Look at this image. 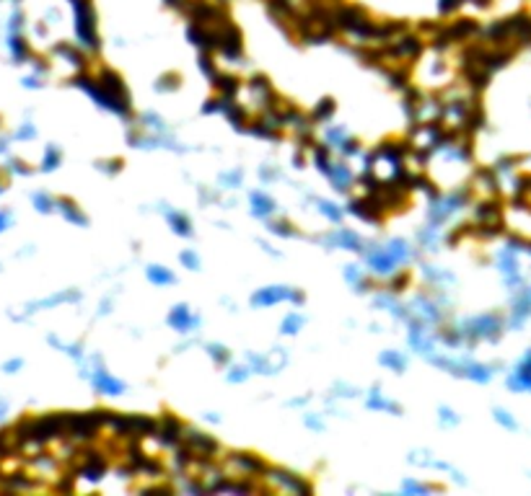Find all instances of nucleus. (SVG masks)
Instances as JSON below:
<instances>
[{
  "label": "nucleus",
  "mask_w": 531,
  "mask_h": 496,
  "mask_svg": "<svg viewBox=\"0 0 531 496\" xmlns=\"http://www.w3.org/2000/svg\"><path fill=\"white\" fill-rule=\"evenodd\" d=\"M438 419H440V424H443V426H454V424H459V416H456V411H451V408H446V406H440Z\"/></svg>",
  "instance_id": "a19ab883"
},
{
  "label": "nucleus",
  "mask_w": 531,
  "mask_h": 496,
  "mask_svg": "<svg viewBox=\"0 0 531 496\" xmlns=\"http://www.w3.org/2000/svg\"><path fill=\"white\" fill-rule=\"evenodd\" d=\"M321 243L324 246H332V248H345V251H363V238L357 233H353V230H348V227H339V230H334L332 235H324L321 238Z\"/></svg>",
  "instance_id": "f8f14e48"
},
{
  "label": "nucleus",
  "mask_w": 531,
  "mask_h": 496,
  "mask_svg": "<svg viewBox=\"0 0 531 496\" xmlns=\"http://www.w3.org/2000/svg\"><path fill=\"white\" fill-rule=\"evenodd\" d=\"M381 365L389 367V370H394V372H404L407 370V357L399 354V352H384L381 354Z\"/></svg>",
  "instance_id": "b1692460"
},
{
  "label": "nucleus",
  "mask_w": 531,
  "mask_h": 496,
  "mask_svg": "<svg viewBox=\"0 0 531 496\" xmlns=\"http://www.w3.org/2000/svg\"><path fill=\"white\" fill-rule=\"evenodd\" d=\"M529 316H531V287H523L521 285L518 292H516V298H513L508 326H511V328H521Z\"/></svg>",
  "instance_id": "9b49d317"
},
{
  "label": "nucleus",
  "mask_w": 531,
  "mask_h": 496,
  "mask_svg": "<svg viewBox=\"0 0 531 496\" xmlns=\"http://www.w3.org/2000/svg\"><path fill=\"white\" fill-rule=\"evenodd\" d=\"M464 3H467V0H438V13L440 16H451V13H456Z\"/></svg>",
  "instance_id": "ea45409f"
},
{
  "label": "nucleus",
  "mask_w": 531,
  "mask_h": 496,
  "mask_svg": "<svg viewBox=\"0 0 531 496\" xmlns=\"http://www.w3.org/2000/svg\"><path fill=\"white\" fill-rule=\"evenodd\" d=\"M303 422H306V426H311V429H321V422H319V419H316V416H311V414L306 416Z\"/></svg>",
  "instance_id": "a18cd8bd"
},
{
  "label": "nucleus",
  "mask_w": 531,
  "mask_h": 496,
  "mask_svg": "<svg viewBox=\"0 0 531 496\" xmlns=\"http://www.w3.org/2000/svg\"><path fill=\"white\" fill-rule=\"evenodd\" d=\"M303 323H306V318H303L301 313H288V316L283 318V326H280V328H283V334L293 336V334H298V331H301Z\"/></svg>",
  "instance_id": "393cba45"
},
{
  "label": "nucleus",
  "mask_w": 531,
  "mask_h": 496,
  "mask_svg": "<svg viewBox=\"0 0 531 496\" xmlns=\"http://www.w3.org/2000/svg\"><path fill=\"white\" fill-rule=\"evenodd\" d=\"M270 233H275V235H283V238H298V230H295L291 223H285V220H280V223H270Z\"/></svg>",
  "instance_id": "c756f323"
},
{
  "label": "nucleus",
  "mask_w": 531,
  "mask_h": 496,
  "mask_svg": "<svg viewBox=\"0 0 531 496\" xmlns=\"http://www.w3.org/2000/svg\"><path fill=\"white\" fill-rule=\"evenodd\" d=\"M99 362V360H96ZM91 383H93V388L99 390V393H104V396H122L125 390H128V385L122 383V380H117V378H111L109 372L104 370V367H96L93 370V375H91Z\"/></svg>",
  "instance_id": "ddd939ff"
},
{
  "label": "nucleus",
  "mask_w": 531,
  "mask_h": 496,
  "mask_svg": "<svg viewBox=\"0 0 531 496\" xmlns=\"http://www.w3.org/2000/svg\"><path fill=\"white\" fill-rule=\"evenodd\" d=\"M213 86H215V90H218L220 99H236L238 90H241V83H238L233 75H223V72H218V75H215Z\"/></svg>",
  "instance_id": "a211bd4d"
},
{
  "label": "nucleus",
  "mask_w": 531,
  "mask_h": 496,
  "mask_svg": "<svg viewBox=\"0 0 531 496\" xmlns=\"http://www.w3.org/2000/svg\"><path fill=\"white\" fill-rule=\"evenodd\" d=\"M368 408H374V411H392L394 416L402 414V406L399 403H394L389 398H384L378 390H371V398H368Z\"/></svg>",
  "instance_id": "4be33fe9"
},
{
  "label": "nucleus",
  "mask_w": 531,
  "mask_h": 496,
  "mask_svg": "<svg viewBox=\"0 0 531 496\" xmlns=\"http://www.w3.org/2000/svg\"><path fill=\"white\" fill-rule=\"evenodd\" d=\"M57 209H60L70 223H75V225H88V220H86V215L81 212V207H78L75 202H70V199H60V202H57Z\"/></svg>",
  "instance_id": "5701e85b"
},
{
  "label": "nucleus",
  "mask_w": 531,
  "mask_h": 496,
  "mask_svg": "<svg viewBox=\"0 0 531 496\" xmlns=\"http://www.w3.org/2000/svg\"><path fill=\"white\" fill-rule=\"evenodd\" d=\"M205 349H208V354H210V360L215 362V365H226V362H229V357H231L229 349H226L223 344H208Z\"/></svg>",
  "instance_id": "2f4dec72"
},
{
  "label": "nucleus",
  "mask_w": 531,
  "mask_h": 496,
  "mask_svg": "<svg viewBox=\"0 0 531 496\" xmlns=\"http://www.w3.org/2000/svg\"><path fill=\"white\" fill-rule=\"evenodd\" d=\"M19 137H34V127H24L19 132Z\"/></svg>",
  "instance_id": "49530a36"
},
{
  "label": "nucleus",
  "mask_w": 531,
  "mask_h": 496,
  "mask_svg": "<svg viewBox=\"0 0 531 496\" xmlns=\"http://www.w3.org/2000/svg\"><path fill=\"white\" fill-rule=\"evenodd\" d=\"M241 179H244V173H241V168H236V171H231V173H223V176H220V184H223L226 189H236V186H241Z\"/></svg>",
  "instance_id": "58836bf2"
},
{
  "label": "nucleus",
  "mask_w": 531,
  "mask_h": 496,
  "mask_svg": "<svg viewBox=\"0 0 531 496\" xmlns=\"http://www.w3.org/2000/svg\"><path fill=\"white\" fill-rule=\"evenodd\" d=\"M34 205H37V209H42V212H49L52 207H57L55 199H49L47 194H37V197H34Z\"/></svg>",
  "instance_id": "c03bdc74"
},
{
  "label": "nucleus",
  "mask_w": 531,
  "mask_h": 496,
  "mask_svg": "<svg viewBox=\"0 0 531 496\" xmlns=\"http://www.w3.org/2000/svg\"><path fill=\"white\" fill-rule=\"evenodd\" d=\"M285 362H288V357L283 354V349H272L267 354H249V365L259 375H275L285 367Z\"/></svg>",
  "instance_id": "6e6552de"
},
{
  "label": "nucleus",
  "mask_w": 531,
  "mask_h": 496,
  "mask_svg": "<svg viewBox=\"0 0 531 496\" xmlns=\"http://www.w3.org/2000/svg\"><path fill=\"white\" fill-rule=\"evenodd\" d=\"M75 8V34L86 49H99V36H96V13H93L88 0H70Z\"/></svg>",
  "instance_id": "7ed1b4c3"
},
{
  "label": "nucleus",
  "mask_w": 531,
  "mask_h": 496,
  "mask_svg": "<svg viewBox=\"0 0 531 496\" xmlns=\"http://www.w3.org/2000/svg\"><path fill=\"white\" fill-rule=\"evenodd\" d=\"M399 259L394 256L392 251H389V246H374L371 251H368V266H371V271H376V274H394L397 271V266H399Z\"/></svg>",
  "instance_id": "9d476101"
},
{
  "label": "nucleus",
  "mask_w": 531,
  "mask_h": 496,
  "mask_svg": "<svg viewBox=\"0 0 531 496\" xmlns=\"http://www.w3.org/2000/svg\"><path fill=\"white\" fill-rule=\"evenodd\" d=\"M332 114H334V101H332V99H321L319 106L311 111V122H327Z\"/></svg>",
  "instance_id": "a878e982"
},
{
  "label": "nucleus",
  "mask_w": 531,
  "mask_h": 496,
  "mask_svg": "<svg viewBox=\"0 0 531 496\" xmlns=\"http://www.w3.org/2000/svg\"><path fill=\"white\" fill-rule=\"evenodd\" d=\"M252 372H254V370H252V365H249V367H244V365H236V367H231V370L226 372V380H229V383H247Z\"/></svg>",
  "instance_id": "c85d7f7f"
},
{
  "label": "nucleus",
  "mask_w": 531,
  "mask_h": 496,
  "mask_svg": "<svg viewBox=\"0 0 531 496\" xmlns=\"http://www.w3.org/2000/svg\"><path fill=\"white\" fill-rule=\"evenodd\" d=\"M179 262H182L190 271H200V256H197L192 248H184V251L179 253Z\"/></svg>",
  "instance_id": "f704fd0d"
},
{
  "label": "nucleus",
  "mask_w": 531,
  "mask_h": 496,
  "mask_svg": "<svg viewBox=\"0 0 531 496\" xmlns=\"http://www.w3.org/2000/svg\"><path fill=\"white\" fill-rule=\"evenodd\" d=\"M164 215H166V223L171 225L176 235H184V238H190L192 235V223H190V217L184 215V212H174V209H169L164 205Z\"/></svg>",
  "instance_id": "f3484780"
},
{
  "label": "nucleus",
  "mask_w": 531,
  "mask_h": 496,
  "mask_svg": "<svg viewBox=\"0 0 531 496\" xmlns=\"http://www.w3.org/2000/svg\"><path fill=\"white\" fill-rule=\"evenodd\" d=\"M156 437L161 440V445L164 447H171V450H176L179 445H182V437H184V424L176 419V416L171 414H166L161 422H158L156 426Z\"/></svg>",
  "instance_id": "1a4fd4ad"
},
{
  "label": "nucleus",
  "mask_w": 531,
  "mask_h": 496,
  "mask_svg": "<svg viewBox=\"0 0 531 496\" xmlns=\"http://www.w3.org/2000/svg\"><path fill=\"white\" fill-rule=\"evenodd\" d=\"M505 321L498 313H485V316H477V318H467L461 323V334L467 342H498L505 331Z\"/></svg>",
  "instance_id": "f03ea898"
},
{
  "label": "nucleus",
  "mask_w": 531,
  "mask_h": 496,
  "mask_svg": "<svg viewBox=\"0 0 531 496\" xmlns=\"http://www.w3.org/2000/svg\"><path fill=\"white\" fill-rule=\"evenodd\" d=\"M75 86L86 90L101 109H107V111L117 114V117H125V119L130 117V99L114 96V93H109L107 88H101V83L96 81V78H91V75H78V78H75Z\"/></svg>",
  "instance_id": "f257e3e1"
},
{
  "label": "nucleus",
  "mask_w": 531,
  "mask_h": 496,
  "mask_svg": "<svg viewBox=\"0 0 531 496\" xmlns=\"http://www.w3.org/2000/svg\"><path fill=\"white\" fill-rule=\"evenodd\" d=\"M345 280H348L350 285L360 287L357 292H363V287H366V280H363V271H360V266H345Z\"/></svg>",
  "instance_id": "72a5a7b5"
},
{
  "label": "nucleus",
  "mask_w": 531,
  "mask_h": 496,
  "mask_svg": "<svg viewBox=\"0 0 531 496\" xmlns=\"http://www.w3.org/2000/svg\"><path fill=\"white\" fill-rule=\"evenodd\" d=\"M249 205H252V215L254 217H262V220H267V217H272L275 215V199L272 197H267L265 191H254L252 197H249Z\"/></svg>",
  "instance_id": "2eb2a0df"
},
{
  "label": "nucleus",
  "mask_w": 531,
  "mask_h": 496,
  "mask_svg": "<svg viewBox=\"0 0 531 496\" xmlns=\"http://www.w3.org/2000/svg\"><path fill=\"white\" fill-rule=\"evenodd\" d=\"M293 303V305H303V292L293 287H283V285H275V287H262L256 289L254 295H252V305L254 307H270V305H277V303Z\"/></svg>",
  "instance_id": "20e7f679"
},
{
  "label": "nucleus",
  "mask_w": 531,
  "mask_h": 496,
  "mask_svg": "<svg viewBox=\"0 0 531 496\" xmlns=\"http://www.w3.org/2000/svg\"><path fill=\"white\" fill-rule=\"evenodd\" d=\"M461 378H469V380H475V383H490V380H493V367H487L482 362L464 360V365H461Z\"/></svg>",
  "instance_id": "dca6fc26"
},
{
  "label": "nucleus",
  "mask_w": 531,
  "mask_h": 496,
  "mask_svg": "<svg viewBox=\"0 0 531 496\" xmlns=\"http://www.w3.org/2000/svg\"><path fill=\"white\" fill-rule=\"evenodd\" d=\"M60 161H63L60 150H57V147H49V150L45 153V163H42V168H45V171H55L57 166H60Z\"/></svg>",
  "instance_id": "4c0bfd02"
},
{
  "label": "nucleus",
  "mask_w": 531,
  "mask_h": 496,
  "mask_svg": "<svg viewBox=\"0 0 531 496\" xmlns=\"http://www.w3.org/2000/svg\"><path fill=\"white\" fill-rule=\"evenodd\" d=\"M182 445L192 452L194 458H200V461H213L215 452H218V442H215L213 437H208V434L192 429V426H184Z\"/></svg>",
  "instance_id": "39448f33"
},
{
  "label": "nucleus",
  "mask_w": 531,
  "mask_h": 496,
  "mask_svg": "<svg viewBox=\"0 0 531 496\" xmlns=\"http://www.w3.org/2000/svg\"><path fill=\"white\" fill-rule=\"evenodd\" d=\"M8 223H10V217L6 215V212H0V230H3V227H8Z\"/></svg>",
  "instance_id": "de8ad7c7"
},
{
  "label": "nucleus",
  "mask_w": 531,
  "mask_h": 496,
  "mask_svg": "<svg viewBox=\"0 0 531 496\" xmlns=\"http://www.w3.org/2000/svg\"><path fill=\"white\" fill-rule=\"evenodd\" d=\"M475 223L477 225H498L500 223V207L495 202H482L475 209Z\"/></svg>",
  "instance_id": "aec40b11"
},
{
  "label": "nucleus",
  "mask_w": 531,
  "mask_h": 496,
  "mask_svg": "<svg viewBox=\"0 0 531 496\" xmlns=\"http://www.w3.org/2000/svg\"><path fill=\"white\" fill-rule=\"evenodd\" d=\"M99 171L114 176V173L122 171V161H119V158H111V161H99Z\"/></svg>",
  "instance_id": "79ce46f5"
},
{
  "label": "nucleus",
  "mask_w": 531,
  "mask_h": 496,
  "mask_svg": "<svg viewBox=\"0 0 531 496\" xmlns=\"http://www.w3.org/2000/svg\"><path fill=\"white\" fill-rule=\"evenodd\" d=\"M169 326L174 328V331H179V334H190V331H194L197 326H200V316H192V310H190V305H174V310L169 313Z\"/></svg>",
  "instance_id": "4468645a"
},
{
  "label": "nucleus",
  "mask_w": 531,
  "mask_h": 496,
  "mask_svg": "<svg viewBox=\"0 0 531 496\" xmlns=\"http://www.w3.org/2000/svg\"><path fill=\"white\" fill-rule=\"evenodd\" d=\"M265 479L272 481L280 491H291V494H311V483H309V481H303L298 473H291V470L267 468Z\"/></svg>",
  "instance_id": "423d86ee"
},
{
  "label": "nucleus",
  "mask_w": 531,
  "mask_h": 496,
  "mask_svg": "<svg viewBox=\"0 0 531 496\" xmlns=\"http://www.w3.org/2000/svg\"><path fill=\"white\" fill-rule=\"evenodd\" d=\"M200 70L205 72L210 81H215V75H218V67H215V63H213L210 52H202L200 54Z\"/></svg>",
  "instance_id": "e433bc0d"
},
{
  "label": "nucleus",
  "mask_w": 531,
  "mask_h": 496,
  "mask_svg": "<svg viewBox=\"0 0 531 496\" xmlns=\"http://www.w3.org/2000/svg\"><path fill=\"white\" fill-rule=\"evenodd\" d=\"M493 416H495V422H498L500 426H505V429H511V432H516V429H518V422H516V419H513V416L508 414L505 408H495Z\"/></svg>",
  "instance_id": "473e14b6"
},
{
  "label": "nucleus",
  "mask_w": 531,
  "mask_h": 496,
  "mask_svg": "<svg viewBox=\"0 0 531 496\" xmlns=\"http://www.w3.org/2000/svg\"><path fill=\"white\" fill-rule=\"evenodd\" d=\"M146 277L151 285H156V287H164V285H174L176 277L171 271L166 269V266H158V264H151L146 269Z\"/></svg>",
  "instance_id": "412c9836"
},
{
  "label": "nucleus",
  "mask_w": 531,
  "mask_h": 496,
  "mask_svg": "<svg viewBox=\"0 0 531 496\" xmlns=\"http://www.w3.org/2000/svg\"><path fill=\"white\" fill-rule=\"evenodd\" d=\"M345 140H348V129H345V127H330V129H327V143L330 145L339 147Z\"/></svg>",
  "instance_id": "c9c22d12"
},
{
  "label": "nucleus",
  "mask_w": 531,
  "mask_h": 496,
  "mask_svg": "<svg viewBox=\"0 0 531 496\" xmlns=\"http://www.w3.org/2000/svg\"><path fill=\"white\" fill-rule=\"evenodd\" d=\"M179 86H182L179 72H164L156 83V90H179Z\"/></svg>",
  "instance_id": "bb28decb"
},
{
  "label": "nucleus",
  "mask_w": 531,
  "mask_h": 496,
  "mask_svg": "<svg viewBox=\"0 0 531 496\" xmlns=\"http://www.w3.org/2000/svg\"><path fill=\"white\" fill-rule=\"evenodd\" d=\"M96 81L101 83V88H107L109 93H114V96H125V99H130L128 88H125V81H122L114 70H101Z\"/></svg>",
  "instance_id": "6ab92c4d"
},
{
  "label": "nucleus",
  "mask_w": 531,
  "mask_h": 496,
  "mask_svg": "<svg viewBox=\"0 0 531 496\" xmlns=\"http://www.w3.org/2000/svg\"><path fill=\"white\" fill-rule=\"evenodd\" d=\"M316 205H319L321 215L330 217L332 223H339V220H342V209H339L334 202H327V199H316Z\"/></svg>",
  "instance_id": "cd10ccee"
},
{
  "label": "nucleus",
  "mask_w": 531,
  "mask_h": 496,
  "mask_svg": "<svg viewBox=\"0 0 531 496\" xmlns=\"http://www.w3.org/2000/svg\"><path fill=\"white\" fill-rule=\"evenodd\" d=\"M404 494H428V491H433L431 486H422V483H417V481H404Z\"/></svg>",
  "instance_id": "37998d69"
},
{
  "label": "nucleus",
  "mask_w": 531,
  "mask_h": 496,
  "mask_svg": "<svg viewBox=\"0 0 531 496\" xmlns=\"http://www.w3.org/2000/svg\"><path fill=\"white\" fill-rule=\"evenodd\" d=\"M229 463L236 468V476H252V479H265L267 468H270L262 458H256L252 452H233Z\"/></svg>",
  "instance_id": "0eeeda50"
},
{
  "label": "nucleus",
  "mask_w": 531,
  "mask_h": 496,
  "mask_svg": "<svg viewBox=\"0 0 531 496\" xmlns=\"http://www.w3.org/2000/svg\"><path fill=\"white\" fill-rule=\"evenodd\" d=\"M10 52H13V57H16V60H26V57H29L26 42H24V39H21L16 31L10 34Z\"/></svg>",
  "instance_id": "7c9ffc66"
}]
</instances>
